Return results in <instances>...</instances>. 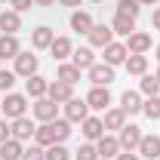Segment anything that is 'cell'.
Returning <instances> with one entry per match:
<instances>
[{"label": "cell", "instance_id": "1", "mask_svg": "<svg viewBox=\"0 0 160 160\" xmlns=\"http://www.w3.org/2000/svg\"><path fill=\"white\" fill-rule=\"evenodd\" d=\"M0 111H3V120L25 117V111H28V96H22V92H6V96L0 99Z\"/></svg>", "mask_w": 160, "mask_h": 160}, {"label": "cell", "instance_id": "2", "mask_svg": "<svg viewBox=\"0 0 160 160\" xmlns=\"http://www.w3.org/2000/svg\"><path fill=\"white\" fill-rule=\"evenodd\" d=\"M12 62H16V68H12V71H16V77H25V80L31 77V74H37V68H40V59L31 52V49H22Z\"/></svg>", "mask_w": 160, "mask_h": 160}, {"label": "cell", "instance_id": "3", "mask_svg": "<svg viewBox=\"0 0 160 160\" xmlns=\"http://www.w3.org/2000/svg\"><path fill=\"white\" fill-rule=\"evenodd\" d=\"M154 46V37L148 31H132L126 37V52L129 56H148V49Z\"/></svg>", "mask_w": 160, "mask_h": 160}, {"label": "cell", "instance_id": "4", "mask_svg": "<svg viewBox=\"0 0 160 160\" xmlns=\"http://www.w3.org/2000/svg\"><path fill=\"white\" fill-rule=\"evenodd\" d=\"M31 114H34V120H40V123H49V120L59 117V105L49 99V96H43V99H34Z\"/></svg>", "mask_w": 160, "mask_h": 160}, {"label": "cell", "instance_id": "5", "mask_svg": "<svg viewBox=\"0 0 160 160\" xmlns=\"http://www.w3.org/2000/svg\"><path fill=\"white\" fill-rule=\"evenodd\" d=\"M34 129L37 123L31 117H19V120H9V136L16 142H34Z\"/></svg>", "mask_w": 160, "mask_h": 160}, {"label": "cell", "instance_id": "6", "mask_svg": "<svg viewBox=\"0 0 160 160\" xmlns=\"http://www.w3.org/2000/svg\"><path fill=\"white\" fill-rule=\"evenodd\" d=\"M142 126H136V123H126L123 129L117 132V142H120V148L123 151H139V142H142Z\"/></svg>", "mask_w": 160, "mask_h": 160}, {"label": "cell", "instance_id": "7", "mask_svg": "<svg viewBox=\"0 0 160 160\" xmlns=\"http://www.w3.org/2000/svg\"><path fill=\"white\" fill-rule=\"evenodd\" d=\"M86 77H89L92 86H111V83H114V68L105 65V62H96V65L86 71Z\"/></svg>", "mask_w": 160, "mask_h": 160}, {"label": "cell", "instance_id": "8", "mask_svg": "<svg viewBox=\"0 0 160 160\" xmlns=\"http://www.w3.org/2000/svg\"><path fill=\"white\" fill-rule=\"evenodd\" d=\"M86 105H89V111H108L111 108V89L108 86H92L86 92Z\"/></svg>", "mask_w": 160, "mask_h": 160}, {"label": "cell", "instance_id": "9", "mask_svg": "<svg viewBox=\"0 0 160 160\" xmlns=\"http://www.w3.org/2000/svg\"><path fill=\"white\" fill-rule=\"evenodd\" d=\"M86 40H89V46L92 49H105L108 43H114V31H111V25H92V31L86 34Z\"/></svg>", "mask_w": 160, "mask_h": 160}, {"label": "cell", "instance_id": "10", "mask_svg": "<svg viewBox=\"0 0 160 160\" xmlns=\"http://www.w3.org/2000/svg\"><path fill=\"white\" fill-rule=\"evenodd\" d=\"M89 117V105H86V99H74L65 102V120H71V123H83V120Z\"/></svg>", "mask_w": 160, "mask_h": 160}, {"label": "cell", "instance_id": "11", "mask_svg": "<svg viewBox=\"0 0 160 160\" xmlns=\"http://www.w3.org/2000/svg\"><path fill=\"white\" fill-rule=\"evenodd\" d=\"M46 96L56 102V105H65V102L74 99V86H71V83H65V80H49V89H46Z\"/></svg>", "mask_w": 160, "mask_h": 160}, {"label": "cell", "instance_id": "12", "mask_svg": "<svg viewBox=\"0 0 160 160\" xmlns=\"http://www.w3.org/2000/svg\"><path fill=\"white\" fill-rule=\"evenodd\" d=\"M142 92H136V89H126V92H123V96H120V111H123V114H126V117H132V114H142Z\"/></svg>", "mask_w": 160, "mask_h": 160}, {"label": "cell", "instance_id": "13", "mask_svg": "<svg viewBox=\"0 0 160 160\" xmlns=\"http://www.w3.org/2000/svg\"><path fill=\"white\" fill-rule=\"evenodd\" d=\"M52 40H56V31H52L49 25H37V28L31 31V46H34V49H49Z\"/></svg>", "mask_w": 160, "mask_h": 160}, {"label": "cell", "instance_id": "14", "mask_svg": "<svg viewBox=\"0 0 160 160\" xmlns=\"http://www.w3.org/2000/svg\"><path fill=\"white\" fill-rule=\"evenodd\" d=\"M80 132H83L86 142H99L102 136H105V123H102V117H92V114H89V117L80 123Z\"/></svg>", "mask_w": 160, "mask_h": 160}, {"label": "cell", "instance_id": "15", "mask_svg": "<svg viewBox=\"0 0 160 160\" xmlns=\"http://www.w3.org/2000/svg\"><path fill=\"white\" fill-rule=\"evenodd\" d=\"M68 25H71V31H77V34H89L96 22H92V16H89L86 9H74L71 19H68Z\"/></svg>", "mask_w": 160, "mask_h": 160}, {"label": "cell", "instance_id": "16", "mask_svg": "<svg viewBox=\"0 0 160 160\" xmlns=\"http://www.w3.org/2000/svg\"><path fill=\"white\" fill-rule=\"evenodd\" d=\"M96 151H99V157L111 160V157H117V154H120V151H123V148H120L117 136H108V132H105V136H102V139L96 142Z\"/></svg>", "mask_w": 160, "mask_h": 160}, {"label": "cell", "instance_id": "17", "mask_svg": "<svg viewBox=\"0 0 160 160\" xmlns=\"http://www.w3.org/2000/svg\"><path fill=\"white\" fill-rule=\"evenodd\" d=\"M139 157H145V160H157L160 157V136H142V142H139Z\"/></svg>", "mask_w": 160, "mask_h": 160}, {"label": "cell", "instance_id": "18", "mask_svg": "<svg viewBox=\"0 0 160 160\" xmlns=\"http://www.w3.org/2000/svg\"><path fill=\"white\" fill-rule=\"evenodd\" d=\"M0 31H3V34H19L22 31V12L3 9V12H0Z\"/></svg>", "mask_w": 160, "mask_h": 160}, {"label": "cell", "instance_id": "19", "mask_svg": "<svg viewBox=\"0 0 160 160\" xmlns=\"http://www.w3.org/2000/svg\"><path fill=\"white\" fill-rule=\"evenodd\" d=\"M126 56H129V52H126V43H117V40H114V43H108V46H105V65H111V68L123 65Z\"/></svg>", "mask_w": 160, "mask_h": 160}, {"label": "cell", "instance_id": "20", "mask_svg": "<svg viewBox=\"0 0 160 160\" xmlns=\"http://www.w3.org/2000/svg\"><path fill=\"white\" fill-rule=\"evenodd\" d=\"M46 89H49V80L40 77V74H31V77L25 80V92H28V99H43Z\"/></svg>", "mask_w": 160, "mask_h": 160}, {"label": "cell", "instance_id": "21", "mask_svg": "<svg viewBox=\"0 0 160 160\" xmlns=\"http://www.w3.org/2000/svg\"><path fill=\"white\" fill-rule=\"evenodd\" d=\"M71 62L77 65L80 71H89V68L96 65V52H92V46H77V49L71 52Z\"/></svg>", "mask_w": 160, "mask_h": 160}, {"label": "cell", "instance_id": "22", "mask_svg": "<svg viewBox=\"0 0 160 160\" xmlns=\"http://www.w3.org/2000/svg\"><path fill=\"white\" fill-rule=\"evenodd\" d=\"M49 52H52V59H56V62L71 59V52H74V40H71V37H56V40H52V46H49Z\"/></svg>", "mask_w": 160, "mask_h": 160}, {"label": "cell", "instance_id": "23", "mask_svg": "<svg viewBox=\"0 0 160 160\" xmlns=\"http://www.w3.org/2000/svg\"><path fill=\"white\" fill-rule=\"evenodd\" d=\"M19 52H22V46H19V37L16 34H0V62L16 59Z\"/></svg>", "mask_w": 160, "mask_h": 160}, {"label": "cell", "instance_id": "24", "mask_svg": "<svg viewBox=\"0 0 160 160\" xmlns=\"http://www.w3.org/2000/svg\"><path fill=\"white\" fill-rule=\"evenodd\" d=\"M102 123H105V132H108V129H123V126H126V114H123V111H120V108H108V111H105V117H102Z\"/></svg>", "mask_w": 160, "mask_h": 160}, {"label": "cell", "instance_id": "25", "mask_svg": "<svg viewBox=\"0 0 160 160\" xmlns=\"http://www.w3.org/2000/svg\"><path fill=\"white\" fill-rule=\"evenodd\" d=\"M56 80H65V83H77L80 80V68L74 62H59V68H56Z\"/></svg>", "mask_w": 160, "mask_h": 160}, {"label": "cell", "instance_id": "26", "mask_svg": "<svg viewBox=\"0 0 160 160\" xmlns=\"http://www.w3.org/2000/svg\"><path fill=\"white\" fill-rule=\"evenodd\" d=\"M34 145H40V148H49V145H56L52 123H40L37 129H34Z\"/></svg>", "mask_w": 160, "mask_h": 160}, {"label": "cell", "instance_id": "27", "mask_svg": "<svg viewBox=\"0 0 160 160\" xmlns=\"http://www.w3.org/2000/svg\"><path fill=\"white\" fill-rule=\"evenodd\" d=\"M111 31L120 34V37H129V34L136 31V19H126V16H117V12H114V19H111Z\"/></svg>", "mask_w": 160, "mask_h": 160}, {"label": "cell", "instance_id": "28", "mask_svg": "<svg viewBox=\"0 0 160 160\" xmlns=\"http://www.w3.org/2000/svg\"><path fill=\"white\" fill-rule=\"evenodd\" d=\"M126 74H132V77H142V74H148V56H126Z\"/></svg>", "mask_w": 160, "mask_h": 160}, {"label": "cell", "instance_id": "29", "mask_svg": "<svg viewBox=\"0 0 160 160\" xmlns=\"http://www.w3.org/2000/svg\"><path fill=\"white\" fill-rule=\"evenodd\" d=\"M22 142H16V139H6L3 145H0V160H22Z\"/></svg>", "mask_w": 160, "mask_h": 160}, {"label": "cell", "instance_id": "30", "mask_svg": "<svg viewBox=\"0 0 160 160\" xmlns=\"http://www.w3.org/2000/svg\"><path fill=\"white\" fill-rule=\"evenodd\" d=\"M139 92L142 96H160V80L154 77V74H142V83H139Z\"/></svg>", "mask_w": 160, "mask_h": 160}, {"label": "cell", "instance_id": "31", "mask_svg": "<svg viewBox=\"0 0 160 160\" xmlns=\"http://www.w3.org/2000/svg\"><path fill=\"white\" fill-rule=\"evenodd\" d=\"M49 123H52V132H56V145H65V139L71 136V120L56 117V120H49Z\"/></svg>", "mask_w": 160, "mask_h": 160}, {"label": "cell", "instance_id": "32", "mask_svg": "<svg viewBox=\"0 0 160 160\" xmlns=\"http://www.w3.org/2000/svg\"><path fill=\"white\" fill-rule=\"evenodd\" d=\"M142 3L139 0H117V16H126V19H139Z\"/></svg>", "mask_w": 160, "mask_h": 160}, {"label": "cell", "instance_id": "33", "mask_svg": "<svg viewBox=\"0 0 160 160\" xmlns=\"http://www.w3.org/2000/svg\"><path fill=\"white\" fill-rule=\"evenodd\" d=\"M142 114L148 120H160V96H151L142 102Z\"/></svg>", "mask_w": 160, "mask_h": 160}, {"label": "cell", "instance_id": "34", "mask_svg": "<svg viewBox=\"0 0 160 160\" xmlns=\"http://www.w3.org/2000/svg\"><path fill=\"white\" fill-rule=\"evenodd\" d=\"M74 160H102V157H99V151H96L92 142H83L77 151H74Z\"/></svg>", "mask_w": 160, "mask_h": 160}, {"label": "cell", "instance_id": "35", "mask_svg": "<svg viewBox=\"0 0 160 160\" xmlns=\"http://www.w3.org/2000/svg\"><path fill=\"white\" fill-rule=\"evenodd\" d=\"M46 160H71V151L65 145H49L46 148Z\"/></svg>", "mask_w": 160, "mask_h": 160}, {"label": "cell", "instance_id": "36", "mask_svg": "<svg viewBox=\"0 0 160 160\" xmlns=\"http://www.w3.org/2000/svg\"><path fill=\"white\" fill-rule=\"evenodd\" d=\"M22 160H46V148H40V145L31 142V148L22 151Z\"/></svg>", "mask_w": 160, "mask_h": 160}, {"label": "cell", "instance_id": "37", "mask_svg": "<svg viewBox=\"0 0 160 160\" xmlns=\"http://www.w3.org/2000/svg\"><path fill=\"white\" fill-rule=\"evenodd\" d=\"M12 86H16V71L0 68V92H12Z\"/></svg>", "mask_w": 160, "mask_h": 160}, {"label": "cell", "instance_id": "38", "mask_svg": "<svg viewBox=\"0 0 160 160\" xmlns=\"http://www.w3.org/2000/svg\"><path fill=\"white\" fill-rule=\"evenodd\" d=\"M9 6H12L16 12H25V9H31V6H34V0H9Z\"/></svg>", "mask_w": 160, "mask_h": 160}, {"label": "cell", "instance_id": "39", "mask_svg": "<svg viewBox=\"0 0 160 160\" xmlns=\"http://www.w3.org/2000/svg\"><path fill=\"white\" fill-rule=\"evenodd\" d=\"M6 139H12V136H9V120H0V145Z\"/></svg>", "mask_w": 160, "mask_h": 160}, {"label": "cell", "instance_id": "40", "mask_svg": "<svg viewBox=\"0 0 160 160\" xmlns=\"http://www.w3.org/2000/svg\"><path fill=\"white\" fill-rule=\"evenodd\" d=\"M114 160H142V157H139V151H120Z\"/></svg>", "mask_w": 160, "mask_h": 160}, {"label": "cell", "instance_id": "41", "mask_svg": "<svg viewBox=\"0 0 160 160\" xmlns=\"http://www.w3.org/2000/svg\"><path fill=\"white\" fill-rule=\"evenodd\" d=\"M151 28H154V31H160V9H154V12H151Z\"/></svg>", "mask_w": 160, "mask_h": 160}, {"label": "cell", "instance_id": "42", "mask_svg": "<svg viewBox=\"0 0 160 160\" xmlns=\"http://www.w3.org/2000/svg\"><path fill=\"white\" fill-rule=\"evenodd\" d=\"M59 3H62V6H68V9H77L83 0H59Z\"/></svg>", "mask_w": 160, "mask_h": 160}, {"label": "cell", "instance_id": "43", "mask_svg": "<svg viewBox=\"0 0 160 160\" xmlns=\"http://www.w3.org/2000/svg\"><path fill=\"white\" fill-rule=\"evenodd\" d=\"M59 0H34V6H56Z\"/></svg>", "mask_w": 160, "mask_h": 160}, {"label": "cell", "instance_id": "44", "mask_svg": "<svg viewBox=\"0 0 160 160\" xmlns=\"http://www.w3.org/2000/svg\"><path fill=\"white\" fill-rule=\"evenodd\" d=\"M142 6H154V3H157V0H139Z\"/></svg>", "mask_w": 160, "mask_h": 160}, {"label": "cell", "instance_id": "45", "mask_svg": "<svg viewBox=\"0 0 160 160\" xmlns=\"http://www.w3.org/2000/svg\"><path fill=\"white\" fill-rule=\"evenodd\" d=\"M154 52H157V65H160V43H157V46H154Z\"/></svg>", "mask_w": 160, "mask_h": 160}, {"label": "cell", "instance_id": "46", "mask_svg": "<svg viewBox=\"0 0 160 160\" xmlns=\"http://www.w3.org/2000/svg\"><path fill=\"white\" fill-rule=\"evenodd\" d=\"M154 77H157V80H160V65H157V74H154Z\"/></svg>", "mask_w": 160, "mask_h": 160}, {"label": "cell", "instance_id": "47", "mask_svg": "<svg viewBox=\"0 0 160 160\" xmlns=\"http://www.w3.org/2000/svg\"><path fill=\"white\" fill-rule=\"evenodd\" d=\"M92 3H105V0H92Z\"/></svg>", "mask_w": 160, "mask_h": 160}, {"label": "cell", "instance_id": "48", "mask_svg": "<svg viewBox=\"0 0 160 160\" xmlns=\"http://www.w3.org/2000/svg\"><path fill=\"white\" fill-rule=\"evenodd\" d=\"M0 3H6V0H0Z\"/></svg>", "mask_w": 160, "mask_h": 160}]
</instances>
